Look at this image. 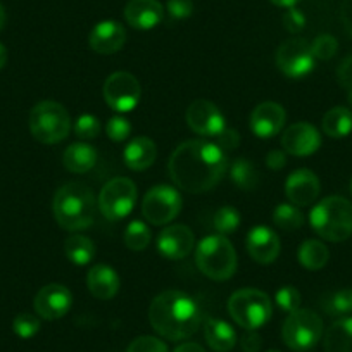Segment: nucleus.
<instances>
[{
	"mask_svg": "<svg viewBox=\"0 0 352 352\" xmlns=\"http://www.w3.org/2000/svg\"><path fill=\"white\" fill-rule=\"evenodd\" d=\"M176 187L188 194L212 190L228 171L226 152L214 142L188 140L176 147L168 162Z\"/></svg>",
	"mask_w": 352,
	"mask_h": 352,
	"instance_id": "f257e3e1",
	"label": "nucleus"
},
{
	"mask_svg": "<svg viewBox=\"0 0 352 352\" xmlns=\"http://www.w3.org/2000/svg\"><path fill=\"white\" fill-rule=\"evenodd\" d=\"M148 321L161 337L173 342L185 340L201 327L202 311L185 292L166 290L151 302Z\"/></svg>",
	"mask_w": 352,
	"mask_h": 352,
	"instance_id": "f03ea898",
	"label": "nucleus"
},
{
	"mask_svg": "<svg viewBox=\"0 0 352 352\" xmlns=\"http://www.w3.org/2000/svg\"><path fill=\"white\" fill-rule=\"evenodd\" d=\"M52 209L60 228L67 232H80L87 230L96 219L97 201L87 185L71 182L56 192Z\"/></svg>",
	"mask_w": 352,
	"mask_h": 352,
	"instance_id": "7ed1b4c3",
	"label": "nucleus"
},
{
	"mask_svg": "<svg viewBox=\"0 0 352 352\" xmlns=\"http://www.w3.org/2000/svg\"><path fill=\"white\" fill-rule=\"evenodd\" d=\"M314 232L328 242H344L352 235V204L340 195L318 202L309 212Z\"/></svg>",
	"mask_w": 352,
	"mask_h": 352,
	"instance_id": "20e7f679",
	"label": "nucleus"
},
{
	"mask_svg": "<svg viewBox=\"0 0 352 352\" xmlns=\"http://www.w3.org/2000/svg\"><path fill=\"white\" fill-rule=\"evenodd\" d=\"M195 264L208 278L225 282L236 272V252L223 235H209L197 243Z\"/></svg>",
	"mask_w": 352,
	"mask_h": 352,
	"instance_id": "39448f33",
	"label": "nucleus"
},
{
	"mask_svg": "<svg viewBox=\"0 0 352 352\" xmlns=\"http://www.w3.org/2000/svg\"><path fill=\"white\" fill-rule=\"evenodd\" d=\"M69 114L59 102L43 100L36 104L30 113V131L40 144H59L69 135Z\"/></svg>",
	"mask_w": 352,
	"mask_h": 352,
	"instance_id": "423d86ee",
	"label": "nucleus"
},
{
	"mask_svg": "<svg viewBox=\"0 0 352 352\" xmlns=\"http://www.w3.org/2000/svg\"><path fill=\"white\" fill-rule=\"evenodd\" d=\"M228 313L239 327L245 330H257L268 323L272 318V299L263 290H236L228 299Z\"/></svg>",
	"mask_w": 352,
	"mask_h": 352,
	"instance_id": "0eeeda50",
	"label": "nucleus"
},
{
	"mask_svg": "<svg viewBox=\"0 0 352 352\" xmlns=\"http://www.w3.org/2000/svg\"><path fill=\"white\" fill-rule=\"evenodd\" d=\"M323 335V320L311 309H297L283 321L282 338L287 347L306 352L320 342Z\"/></svg>",
	"mask_w": 352,
	"mask_h": 352,
	"instance_id": "6e6552de",
	"label": "nucleus"
},
{
	"mask_svg": "<svg viewBox=\"0 0 352 352\" xmlns=\"http://www.w3.org/2000/svg\"><path fill=\"white\" fill-rule=\"evenodd\" d=\"M137 202V185L130 178H113L102 187L99 195V208L104 218L109 221H120L126 218Z\"/></svg>",
	"mask_w": 352,
	"mask_h": 352,
	"instance_id": "1a4fd4ad",
	"label": "nucleus"
},
{
	"mask_svg": "<svg viewBox=\"0 0 352 352\" xmlns=\"http://www.w3.org/2000/svg\"><path fill=\"white\" fill-rule=\"evenodd\" d=\"M182 211V195L169 185H155L145 194L142 214L148 223L164 226L171 223Z\"/></svg>",
	"mask_w": 352,
	"mask_h": 352,
	"instance_id": "9d476101",
	"label": "nucleus"
},
{
	"mask_svg": "<svg viewBox=\"0 0 352 352\" xmlns=\"http://www.w3.org/2000/svg\"><path fill=\"white\" fill-rule=\"evenodd\" d=\"M102 92L104 100L111 109L118 111V113H130L140 102L142 87L131 73L116 71L107 76Z\"/></svg>",
	"mask_w": 352,
	"mask_h": 352,
	"instance_id": "9b49d317",
	"label": "nucleus"
},
{
	"mask_svg": "<svg viewBox=\"0 0 352 352\" xmlns=\"http://www.w3.org/2000/svg\"><path fill=\"white\" fill-rule=\"evenodd\" d=\"M313 52H311V43L304 38H290L285 40L276 50V66L290 80H300L307 76L314 69Z\"/></svg>",
	"mask_w": 352,
	"mask_h": 352,
	"instance_id": "f8f14e48",
	"label": "nucleus"
},
{
	"mask_svg": "<svg viewBox=\"0 0 352 352\" xmlns=\"http://www.w3.org/2000/svg\"><path fill=\"white\" fill-rule=\"evenodd\" d=\"M187 123L192 131L206 138H216L226 128L225 116L216 104L199 99L188 106Z\"/></svg>",
	"mask_w": 352,
	"mask_h": 352,
	"instance_id": "ddd939ff",
	"label": "nucleus"
},
{
	"mask_svg": "<svg viewBox=\"0 0 352 352\" xmlns=\"http://www.w3.org/2000/svg\"><path fill=\"white\" fill-rule=\"evenodd\" d=\"M71 304H73V296H71L69 290L59 283H50V285L42 287L38 290L33 307L40 318L52 321L66 316Z\"/></svg>",
	"mask_w": 352,
	"mask_h": 352,
	"instance_id": "4468645a",
	"label": "nucleus"
},
{
	"mask_svg": "<svg viewBox=\"0 0 352 352\" xmlns=\"http://www.w3.org/2000/svg\"><path fill=\"white\" fill-rule=\"evenodd\" d=\"M195 245L194 233L185 225L166 226L157 236V250L169 261L185 259Z\"/></svg>",
	"mask_w": 352,
	"mask_h": 352,
	"instance_id": "2eb2a0df",
	"label": "nucleus"
},
{
	"mask_svg": "<svg viewBox=\"0 0 352 352\" xmlns=\"http://www.w3.org/2000/svg\"><path fill=\"white\" fill-rule=\"evenodd\" d=\"M282 147L287 154L306 157L321 147V135L313 124L300 121L287 128L282 137Z\"/></svg>",
	"mask_w": 352,
	"mask_h": 352,
	"instance_id": "dca6fc26",
	"label": "nucleus"
},
{
	"mask_svg": "<svg viewBox=\"0 0 352 352\" xmlns=\"http://www.w3.org/2000/svg\"><path fill=\"white\" fill-rule=\"evenodd\" d=\"M320 192L321 184L311 169H297L285 182L287 199L297 208H307L313 204Z\"/></svg>",
	"mask_w": 352,
	"mask_h": 352,
	"instance_id": "f3484780",
	"label": "nucleus"
},
{
	"mask_svg": "<svg viewBox=\"0 0 352 352\" xmlns=\"http://www.w3.org/2000/svg\"><path fill=\"white\" fill-rule=\"evenodd\" d=\"M245 247L256 263L272 264L280 254V239L268 226H254L247 233Z\"/></svg>",
	"mask_w": 352,
	"mask_h": 352,
	"instance_id": "a211bd4d",
	"label": "nucleus"
},
{
	"mask_svg": "<svg viewBox=\"0 0 352 352\" xmlns=\"http://www.w3.org/2000/svg\"><path fill=\"white\" fill-rule=\"evenodd\" d=\"M287 113L278 102H263L250 114V130L259 138H273L282 131Z\"/></svg>",
	"mask_w": 352,
	"mask_h": 352,
	"instance_id": "6ab92c4d",
	"label": "nucleus"
},
{
	"mask_svg": "<svg viewBox=\"0 0 352 352\" xmlns=\"http://www.w3.org/2000/svg\"><path fill=\"white\" fill-rule=\"evenodd\" d=\"M126 42V30L118 21L107 19V21L97 23L88 35V45L97 54H114L123 49Z\"/></svg>",
	"mask_w": 352,
	"mask_h": 352,
	"instance_id": "aec40b11",
	"label": "nucleus"
},
{
	"mask_svg": "<svg viewBox=\"0 0 352 352\" xmlns=\"http://www.w3.org/2000/svg\"><path fill=\"white\" fill-rule=\"evenodd\" d=\"M164 18V9L159 0H130L124 8V19L135 30H152Z\"/></svg>",
	"mask_w": 352,
	"mask_h": 352,
	"instance_id": "412c9836",
	"label": "nucleus"
},
{
	"mask_svg": "<svg viewBox=\"0 0 352 352\" xmlns=\"http://www.w3.org/2000/svg\"><path fill=\"white\" fill-rule=\"evenodd\" d=\"M87 287L94 297L100 300H109L120 290V276L107 264H97L88 272Z\"/></svg>",
	"mask_w": 352,
	"mask_h": 352,
	"instance_id": "4be33fe9",
	"label": "nucleus"
},
{
	"mask_svg": "<svg viewBox=\"0 0 352 352\" xmlns=\"http://www.w3.org/2000/svg\"><path fill=\"white\" fill-rule=\"evenodd\" d=\"M157 157V147L147 137H135L123 152V161L131 171H144L151 168Z\"/></svg>",
	"mask_w": 352,
	"mask_h": 352,
	"instance_id": "5701e85b",
	"label": "nucleus"
},
{
	"mask_svg": "<svg viewBox=\"0 0 352 352\" xmlns=\"http://www.w3.org/2000/svg\"><path fill=\"white\" fill-rule=\"evenodd\" d=\"M204 337L209 347L216 352H228L235 347L236 344V333L223 320H216V318H208L204 324Z\"/></svg>",
	"mask_w": 352,
	"mask_h": 352,
	"instance_id": "b1692460",
	"label": "nucleus"
},
{
	"mask_svg": "<svg viewBox=\"0 0 352 352\" xmlns=\"http://www.w3.org/2000/svg\"><path fill=\"white\" fill-rule=\"evenodd\" d=\"M63 161L67 171L83 175L96 166L97 151L88 144H73L66 148Z\"/></svg>",
	"mask_w": 352,
	"mask_h": 352,
	"instance_id": "393cba45",
	"label": "nucleus"
},
{
	"mask_svg": "<svg viewBox=\"0 0 352 352\" xmlns=\"http://www.w3.org/2000/svg\"><path fill=\"white\" fill-rule=\"evenodd\" d=\"M324 352H352V316L335 321L324 333Z\"/></svg>",
	"mask_w": 352,
	"mask_h": 352,
	"instance_id": "a878e982",
	"label": "nucleus"
},
{
	"mask_svg": "<svg viewBox=\"0 0 352 352\" xmlns=\"http://www.w3.org/2000/svg\"><path fill=\"white\" fill-rule=\"evenodd\" d=\"M324 135L330 138H344L352 131V111L349 107L337 106L328 111L321 121Z\"/></svg>",
	"mask_w": 352,
	"mask_h": 352,
	"instance_id": "bb28decb",
	"label": "nucleus"
},
{
	"mask_svg": "<svg viewBox=\"0 0 352 352\" xmlns=\"http://www.w3.org/2000/svg\"><path fill=\"white\" fill-rule=\"evenodd\" d=\"M297 259L306 270L318 272L327 266L328 259H330V250L320 240H306L297 250Z\"/></svg>",
	"mask_w": 352,
	"mask_h": 352,
	"instance_id": "cd10ccee",
	"label": "nucleus"
},
{
	"mask_svg": "<svg viewBox=\"0 0 352 352\" xmlns=\"http://www.w3.org/2000/svg\"><path fill=\"white\" fill-rule=\"evenodd\" d=\"M64 252H66V257L71 263L76 264V266H85L96 256V245L88 236L73 233L64 242Z\"/></svg>",
	"mask_w": 352,
	"mask_h": 352,
	"instance_id": "c85d7f7f",
	"label": "nucleus"
},
{
	"mask_svg": "<svg viewBox=\"0 0 352 352\" xmlns=\"http://www.w3.org/2000/svg\"><path fill=\"white\" fill-rule=\"evenodd\" d=\"M232 182L243 192H252L259 185V173L249 159H236L230 169Z\"/></svg>",
	"mask_w": 352,
	"mask_h": 352,
	"instance_id": "c756f323",
	"label": "nucleus"
},
{
	"mask_svg": "<svg viewBox=\"0 0 352 352\" xmlns=\"http://www.w3.org/2000/svg\"><path fill=\"white\" fill-rule=\"evenodd\" d=\"M273 223L283 232H294L304 225V214L294 204H278L273 211Z\"/></svg>",
	"mask_w": 352,
	"mask_h": 352,
	"instance_id": "7c9ffc66",
	"label": "nucleus"
},
{
	"mask_svg": "<svg viewBox=\"0 0 352 352\" xmlns=\"http://www.w3.org/2000/svg\"><path fill=\"white\" fill-rule=\"evenodd\" d=\"M321 306L330 316H347L352 314V289L337 290L333 294H328Z\"/></svg>",
	"mask_w": 352,
	"mask_h": 352,
	"instance_id": "2f4dec72",
	"label": "nucleus"
},
{
	"mask_svg": "<svg viewBox=\"0 0 352 352\" xmlns=\"http://www.w3.org/2000/svg\"><path fill=\"white\" fill-rule=\"evenodd\" d=\"M124 245L130 250H144L151 243V228L140 219H135L124 230Z\"/></svg>",
	"mask_w": 352,
	"mask_h": 352,
	"instance_id": "473e14b6",
	"label": "nucleus"
},
{
	"mask_svg": "<svg viewBox=\"0 0 352 352\" xmlns=\"http://www.w3.org/2000/svg\"><path fill=\"white\" fill-rule=\"evenodd\" d=\"M240 226V212L232 206H223L214 214V228L218 235H232Z\"/></svg>",
	"mask_w": 352,
	"mask_h": 352,
	"instance_id": "72a5a7b5",
	"label": "nucleus"
},
{
	"mask_svg": "<svg viewBox=\"0 0 352 352\" xmlns=\"http://www.w3.org/2000/svg\"><path fill=\"white\" fill-rule=\"evenodd\" d=\"M338 50V42L333 35H320L314 38V42L311 43V52H313L314 59L320 60H328L337 54Z\"/></svg>",
	"mask_w": 352,
	"mask_h": 352,
	"instance_id": "f704fd0d",
	"label": "nucleus"
},
{
	"mask_svg": "<svg viewBox=\"0 0 352 352\" xmlns=\"http://www.w3.org/2000/svg\"><path fill=\"white\" fill-rule=\"evenodd\" d=\"M12 330H14V333L18 335V337L32 338L40 331V320L35 314L21 313L14 318V321H12Z\"/></svg>",
	"mask_w": 352,
	"mask_h": 352,
	"instance_id": "c9c22d12",
	"label": "nucleus"
},
{
	"mask_svg": "<svg viewBox=\"0 0 352 352\" xmlns=\"http://www.w3.org/2000/svg\"><path fill=\"white\" fill-rule=\"evenodd\" d=\"M74 133L81 140H94L100 133V121L94 114H83L74 123Z\"/></svg>",
	"mask_w": 352,
	"mask_h": 352,
	"instance_id": "e433bc0d",
	"label": "nucleus"
},
{
	"mask_svg": "<svg viewBox=\"0 0 352 352\" xmlns=\"http://www.w3.org/2000/svg\"><path fill=\"white\" fill-rule=\"evenodd\" d=\"M300 299H302V297H300V292L294 285L282 287V289H280L275 296L276 306L289 314L299 309Z\"/></svg>",
	"mask_w": 352,
	"mask_h": 352,
	"instance_id": "4c0bfd02",
	"label": "nucleus"
},
{
	"mask_svg": "<svg viewBox=\"0 0 352 352\" xmlns=\"http://www.w3.org/2000/svg\"><path fill=\"white\" fill-rule=\"evenodd\" d=\"M107 137L113 142H124L131 133V124L126 118L113 116L106 124Z\"/></svg>",
	"mask_w": 352,
	"mask_h": 352,
	"instance_id": "58836bf2",
	"label": "nucleus"
},
{
	"mask_svg": "<svg viewBox=\"0 0 352 352\" xmlns=\"http://www.w3.org/2000/svg\"><path fill=\"white\" fill-rule=\"evenodd\" d=\"M126 352H168V347L161 338L142 335L131 342Z\"/></svg>",
	"mask_w": 352,
	"mask_h": 352,
	"instance_id": "ea45409f",
	"label": "nucleus"
},
{
	"mask_svg": "<svg viewBox=\"0 0 352 352\" xmlns=\"http://www.w3.org/2000/svg\"><path fill=\"white\" fill-rule=\"evenodd\" d=\"M166 9H168V14L173 19L182 21V19H187L192 16V12H194V2L192 0H168Z\"/></svg>",
	"mask_w": 352,
	"mask_h": 352,
	"instance_id": "a19ab883",
	"label": "nucleus"
},
{
	"mask_svg": "<svg viewBox=\"0 0 352 352\" xmlns=\"http://www.w3.org/2000/svg\"><path fill=\"white\" fill-rule=\"evenodd\" d=\"M283 26H285L290 33L302 32L304 26H306V16H304V12H300L297 8H290L289 11L285 12V16H283Z\"/></svg>",
	"mask_w": 352,
	"mask_h": 352,
	"instance_id": "79ce46f5",
	"label": "nucleus"
},
{
	"mask_svg": "<svg viewBox=\"0 0 352 352\" xmlns=\"http://www.w3.org/2000/svg\"><path fill=\"white\" fill-rule=\"evenodd\" d=\"M214 144L219 145V147H221L225 152L235 151V148L240 145L239 131L233 130V128H225V130H223L221 133L216 137Z\"/></svg>",
	"mask_w": 352,
	"mask_h": 352,
	"instance_id": "37998d69",
	"label": "nucleus"
},
{
	"mask_svg": "<svg viewBox=\"0 0 352 352\" xmlns=\"http://www.w3.org/2000/svg\"><path fill=\"white\" fill-rule=\"evenodd\" d=\"M337 78L338 83H340L347 92L352 90V54L342 60V64L337 69Z\"/></svg>",
	"mask_w": 352,
	"mask_h": 352,
	"instance_id": "c03bdc74",
	"label": "nucleus"
},
{
	"mask_svg": "<svg viewBox=\"0 0 352 352\" xmlns=\"http://www.w3.org/2000/svg\"><path fill=\"white\" fill-rule=\"evenodd\" d=\"M240 345H242L243 352H257L261 349V345H263V338L254 330H247V333L240 340Z\"/></svg>",
	"mask_w": 352,
	"mask_h": 352,
	"instance_id": "a18cd8bd",
	"label": "nucleus"
},
{
	"mask_svg": "<svg viewBox=\"0 0 352 352\" xmlns=\"http://www.w3.org/2000/svg\"><path fill=\"white\" fill-rule=\"evenodd\" d=\"M287 164V152L280 151V148H276V151H272L268 155H266V166H268L270 169H275V171H278V169H282L283 166Z\"/></svg>",
	"mask_w": 352,
	"mask_h": 352,
	"instance_id": "49530a36",
	"label": "nucleus"
},
{
	"mask_svg": "<svg viewBox=\"0 0 352 352\" xmlns=\"http://www.w3.org/2000/svg\"><path fill=\"white\" fill-rule=\"evenodd\" d=\"M340 19L345 32L352 36V0H342Z\"/></svg>",
	"mask_w": 352,
	"mask_h": 352,
	"instance_id": "de8ad7c7",
	"label": "nucleus"
},
{
	"mask_svg": "<svg viewBox=\"0 0 352 352\" xmlns=\"http://www.w3.org/2000/svg\"><path fill=\"white\" fill-rule=\"evenodd\" d=\"M173 352H206L204 347H201L199 344H194V342H185V344L178 345Z\"/></svg>",
	"mask_w": 352,
	"mask_h": 352,
	"instance_id": "09e8293b",
	"label": "nucleus"
},
{
	"mask_svg": "<svg viewBox=\"0 0 352 352\" xmlns=\"http://www.w3.org/2000/svg\"><path fill=\"white\" fill-rule=\"evenodd\" d=\"M272 4H275L276 8H283V9H290V8H296L299 4L300 0H270Z\"/></svg>",
	"mask_w": 352,
	"mask_h": 352,
	"instance_id": "8fccbe9b",
	"label": "nucleus"
},
{
	"mask_svg": "<svg viewBox=\"0 0 352 352\" xmlns=\"http://www.w3.org/2000/svg\"><path fill=\"white\" fill-rule=\"evenodd\" d=\"M6 63H8V49L0 43V69L6 66Z\"/></svg>",
	"mask_w": 352,
	"mask_h": 352,
	"instance_id": "3c124183",
	"label": "nucleus"
},
{
	"mask_svg": "<svg viewBox=\"0 0 352 352\" xmlns=\"http://www.w3.org/2000/svg\"><path fill=\"white\" fill-rule=\"evenodd\" d=\"M6 25V9L2 8V4H0V30L4 28Z\"/></svg>",
	"mask_w": 352,
	"mask_h": 352,
	"instance_id": "603ef678",
	"label": "nucleus"
},
{
	"mask_svg": "<svg viewBox=\"0 0 352 352\" xmlns=\"http://www.w3.org/2000/svg\"><path fill=\"white\" fill-rule=\"evenodd\" d=\"M347 99H349V104L352 106V90H349V92H347Z\"/></svg>",
	"mask_w": 352,
	"mask_h": 352,
	"instance_id": "864d4df0",
	"label": "nucleus"
},
{
	"mask_svg": "<svg viewBox=\"0 0 352 352\" xmlns=\"http://www.w3.org/2000/svg\"><path fill=\"white\" fill-rule=\"evenodd\" d=\"M268 352H280V351H268Z\"/></svg>",
	"mask_w": 352,
	"mask_h": 352,
	"instance_id": "5fc2aeb1",
	"label": "nucleus"
},
{
	"mask_svg": "<svg viewBox=\"0 0 352 352\" xmlns=\"http://www.w3.org/2000/svg\"><path fill=\"white\" fill-rule=\"evenodd\" d=\"M351 192H352V180H351Z\"/></svg>",
	"mask_w": 352,
	"mask_h": 352,
	"instance_id": "6e6d98bb",
	"label": "nucleus"
}]
</instances>
